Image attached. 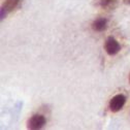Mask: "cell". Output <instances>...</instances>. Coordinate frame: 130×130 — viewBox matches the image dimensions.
I'll return each mask as SVG.
<instances>
[{"label":"cell","instance_id":"obj_1","mask_svg":"<svg viewBox=\"0 0 130 130\" xmlns=\"http://www.w3.org/2000/svg\"><path fill=\"white\" fill-rule=\"evenodd\" d=\"M120 48H121L120 43L116 38H113L112 36L107 37V39L104 42V50L109 56L117 55L120 52Z\"/></svg>","mask_w":130,"mask_h":130},{"label":"cell","instance_id":"obj_2","mask_svg":"<svg viewBox=\"0 0 130 130\" xmlns=\"http://www.w3.org/2000/svg\"><path fill=\"white\" fill-rule=\"evenodd\" d=\"M45 123H46V119L44 116L33 115L28 120L27 127H28V129H31V130H37V129L42 128L45 125Z\"/></svg>","mask_w":130,"mask_h":130},{"label":"cell","instance_id":"obj_3","mask_svg":"<svg viewBox=\"0 0 130 130\" xmlns=\"http://www.w3.org/2000/svg\"><path fill=\"white\" fill-rule=\"evenodd\" d=\"M125 102H126L125 95H123V94H117V95L113 96L112 98L110 99V101H109V104H108L109 109L112 112H117V111H119V110L122 109V107L124 106Z\"/></svg>","mask_w":130,"mask_h":130},{"label":"cell","instance_id":"obj_4","mask_svg":"<svg viewBox=\"0 0 130 130\" xmlns=\"http://www.w3.org/2000/svg\"><path fill=\"white\" fill-rule=\"evenodd\" d=\"M107 28V20L105 18H98L92 23V29L96 32H102Z\"/></svg>","mask_w":130,"mask_h":130},{"label":"cell","instance_id":"obj_5","mask_svg":"<svg viewBox=\"0 0 130 130\" xmlns=\"http://www.w3.org/2000/svg\"><path fill=\"white\" fill-rule=\"evenodd\" d=\"M20 1H21V0H5L4 4H3V7L9 12V11H11L14 8L18 7Z\"/></svg>","mask_w":130,"mask_h":130},{"label":"cell","instance_id":"obj_6","mask_svg":"<svg viewBox=\"0 0 130 130\" xmlns=\"http://www.w3.org/2000/svg\"><path fill=\"white\" fill-rule=\"evenodd\" d=\"M99 4L104 9H112L117 6L116 0H99Z\"/></svg>","mask_w":130,"mask_h":130},{"label":"cell","instance_id":"obj_7","mask_svg":"<svg viewBox=\"0 0 130 130\" xmlns=\"http://www.w3.org/2000/svg\"><path fill=\"white\" fill-rule=\"evenodd\" d=\"M7 12H8V11L2 6V7H1V20H3V19L6 17V13H7Z\"/></svg>","mask_w":130,"mask_h":130},{"label":"cell","instance_id":"obj_8","mask_svg":"<svg viewBox=\"0 0 130 130\" xmlns=\"http://www.w3.org/2000/svg\"><path fill=\"white\" fill-rule=\"evenodd\" d=\"M123 2L127 5H130V0H123Z\"/></svg>","mask_w":130,"mask_h":130},{"label":"cell","instance_id":"obj_9","mask_svg":"<svg viewBox=\"0 0 130 130\" xmlns=\"http://www.w3.org/2000/svg\"><path fill=\"white\" fill-rule=\"evenodd\" d=\"M129 83H130V74H129Z\"/></svg>","mask_w":130,"mask_h":130}]
</instances>
